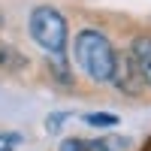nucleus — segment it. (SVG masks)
I'll use <instances>...</instances> for the list:
<instances>
[{
	"label": "nucleus",
	"instance_id": "7",
	"mask_svg": "<svg viewBox=\"0 0 151 151\" xmlns=\"http://www.w3.org/2000/svg\"><path fill=\"white\" fill-rule=\"evenodd\" d=\"M18 145H21L18 133H0V151H15Z\"/></svg>",
	"mask_w": 151,
	"mask_h": 151
},
{
	"label": "nucleus",
	"instance_id": "1",
	"mask_svg": "<svg viewBox=\"0 0 151 151\" xmlns=\"http://www.w3.org/2000/svg\"><path fill=\"white\" fill-rule=\"evenodd\" d=\"M76 60L94 82H109L115 70V48L100 30H82L76 36Z\"/></svg>",
	"mask_w": 151,
	"mask_h": 151
},
{
	"label": "nucleus",
	"instance_id": "4",
	"mask_svg": "<svg viewBox=\"0 0 151 151\" xmlns=\"http://www.w3.org/2000/svg\"><path fill=\"white\" fill-rule=\"evenodd\" d=\"M130 60H133L136 73H139L145 91H151V36H136V40H133Z\"/></svg>",
	"mask_w": 151,
	"mask_h": 151
},
{
	"label": "nucleus",
	"instance_id": "10",
	"mask_svg": "<svg viewBox=\"0 0 151 151\" xmlns=\"http://www.w3.org/2000/svg\"><path fill=\"white\" fill-rule=\"evenodd\" d=\"M88 151H115V148H109L106 142H100V139H97V142H91V148H88Z\"/></svg>",
	"mask_w": 151,
	"mask_h": 151
},
{
	"label": "nucleus",
	"instance_id": "5",
	"mask_svg": "<svg viewBox=\"0 0 151 151\" xmlns=\"http://www.w3.org/2000/svg\"><path fill=\"white\" fill-rule=\"evenodd\" d=\"M24 58L21 52H15V48H9V45H0V67H6V70H18L24 67Z\"/></svg>",
	"mask_w": 151,
	"mask_h": 151
},
{
	"label": "nucleus",
	"instance_id": "2",
	"mask_svg": "<svg viewBox=\"0 0 151 151\" xmlns=\"http://www.w3.org/2000/svg\"><path fill=\"white\" fill-rule=\"evenodd\" d=\"M30 36L45 52H64L67 48V21L55 6H36L30 12Z\"/></svg>",
	"mask_w": 151,
	"mask_h": 151
},
{
	"label": "nucleus",
	"instance_id": "11",
	"mask_svg": "<svg viewBox=\"0 0 151 151\" xmlns=\"http://www.w3.org/2000/svg\"><path fill=\"white\" fill-rule=\"evenodd\" d=\"M142 151H151V139H148V142H145V148H142Z\"/></svg>",
	"mask_w": 151,
	"mask_h": 151
},
{
	"label": "nucleus",
	"instance_id": "3",
	"mask_svg": "<svg viewBox=\"0 0 151 151\" xmlns=\"http://www.w3.org/2000/svg\"><path fill=\"white\" fill-rule=\"evenodd\" d=\"M109 82H115V88L121 94H127V97H142L145 94V85H142L139 73H136L133 60H130V52L127 55H115V70H112Z\"/></svg>",
	"mask_w": 151,
	"mask_h": 151
},
{
	"label": "nucleus",
	"instance_id": "8",
	"mask_svg": "<svg viewBox=\"0 0 151 151\" xmlns=\"http://www.w3.org/2000/svg\"><path fill=\"white\" fill-rule=\"evenodd\" d=\"M91 148V142L85 139H64V145H60V151H88Z\"/></svg>",
	"mask_w": 151,
	"mask_h": 151
},
{
	"label": "nucleus",
	"instance_id": "6",
	"mask_svg": "<svg viewBox=\"0 0 151 151\" xmlns=\"http://www.w3.org/2000/svg\"><path fill=\"white\" fill-rule=\"evenodd\" d=\"M85 124H91V127H115L118 124V118L115 115H85Z\"/></svg>",
	"mask_w": 151,
	"mask_h": 151
},
{
	"label": "nucleus",
	"instance_id": "9",
	"mask_svg": "<svg viewBox=\"0 0 151 151\" xmlns=\"http://www.w3.org/2000/svg\"><path fill=\"white\" fill-rule=\"evenodd\" d=\"M67 121V112H58V115H48V121H45V127L52 130V133H58L60 130V124Z\"/></svg>",
	"mask_w": 151,
	"mask_h": 151
},
{
	"label": "nucleus",
	"instance_id": "12",
	"mask_svg": "<svg viewBox=\"0 0 151 151\" xmlns=\"http://www.w3.org/2000/svg\"><path fill=\"white\" fill-rule=\"evenodd\" d=\"M0 27H3V12H0Z\"/></svg>",
	"mask_w": 151,
	"mask_h": 151
}]
</instances>
